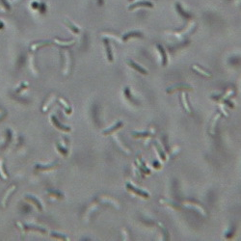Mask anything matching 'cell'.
<instances>
[{
  "label": "cell",
  "mask_w": 241,
  "mask_h": 241,
  "mask_svg": "<svg viewBox=\"0 0 241 241\" xmlns=\"http://www.w3.org/2000/svg\"><path fill=\"white\" fill-rule=\"evenodd\" d=\"M127 188L128 191H130V192H135L137 196H141V197H143V198H149V197H150V194H149L148 192H146V191H144V190H142V189H138L137 187L134 186V184H133V183L127 182Z\"/></svg>",
  "instance_id": "obj_1"
},
{
  "label": "cell",
  "mask_w": 241,
  "mask_h": 241,
  "mask_svg": "<svg viewBox=\"0 0 241 241\" xmlns=\"http://www.w3.org/2000/svg\"><path fill=\"white\" fill-rule=\"evenodd\" d=\"M50 122H51V123L53 124V126H54L59 130H62V131H64V132H69L70 131V127H66V126H64V124H62L57 120V118L55 117L54 115L50 116Z\"/></svg>",
  "instance_id": "obj_2"
},
{
  "label": "cell",
  "mask_w": 241,
  "mask_h": 241,
  "mask_svg": "<svg viewBox=\"0 0 241 241\" xmlns=\"http://www.w3.org/2000/svg\"><path fill=\"white\" fill-rule=\"evenodd\" d=\"M17 226H20V228L21 229L22 231H40L42 234H46L47 230H43L42 228L39 227H35V226H27V225H22L21 223H17Z\"/></svg>",
  "instance_id": "obj_3"
},
{
  "label": "cell",
  "mask_w": 241,
  "mask_h": 241,
  "mask_svg": "<svg viewBox=\"0 0 241 241\" xmlns=\"http://www.w3.org/2000/svg\"><path fill=\"white\" fill-rule=\"evenodd\" d=\"M57 162L55 163H51V164H36L35 165V169L38 171H50V170H53V169H55L57 167Z\"/></svg>",
  "instance_id": "obj_4"
},
{
  "label": "cell",
  "mask_w": 241,
  "mask_h": 241,
  "mask_svg": "<svg viewBox=\"0 0 241 241\" xmlns=\"http://www.w3.org/2000/svg\"><path fill=\"white\" fill-rule=\"evenodd\" d=\"M56 149L57 150L59 151V153L63 155V156H68L69 155V150H68V143H66V144H64V143H59L57 142L56 143Z\"/></svg>",
  "instance_id": "obj_5"
},
{
  "label": "cell",
  "mask_w": 241,
  "mask_h": 241,
  "mask_svg": "<svg viewBox=\"0 0 241 241\" xmlns=\"http://www.w3.org/2000/svg\"><path fill=\"white\" fill-rule=\"evenodd\" d=\"M26 201L27 202H29V203H33L34 206L37 208L40 211H42V203H41V202L37 199V198H35L34 196H30V195H26L25 196V198H24Z\"/></svg>",
  "instance_id": "obj_6"
},
{
  "label": "cell",
  "mask_w": 241,
  "mask_h": 241,
  "mask_svg": "<svg viewBox=\"0 0 241 241\" xmlns=\"http://www.w3.org/2000/svg\"><path fill=\"white\" fill-rule=\"evenodd\" d=\"M183 206L186 207V208H194L197 211H199L200 213H202L203 215H206V214H207L206 211H204V209L201 206H199L198 203H190V202H184Z\"/></svg>",
  "instance_id": "obj_7"
},
{
  "label": "cell",
  "mask_w": 241,
  "mask_h": 241,
  "mask_svg": "<svg viewBox=\"0 0 241 241\" xmlns=\"http://www.w3.org/2000/svg\"><path fill=\"white\" fill-rule=\"evenodd\" d=\"M139 7H148V8H154V4L151 2H149V1H140V2H137V3H134L132 4L128 7V10L129 11H132L134 10V9L136 8H139Z\"/></svg>",
  "instance_id": "obj_8"
},
{
  "label": "cell",
  "mask_w": 241,
  "mask_h": 241,
  "mask_svg": "<svg viewBox=\"0 0 241 241\" xmlns=\"http://www.w3.org/2000/svg\"><path fill=\"white\" fill-rule=\"evenodd\" d=\"M103 43H104L105 50H106L107 59H108L109 62H113V53H112V50H111V47H110L109 41L107 40V39H104V40H103Z\"/></svg>",
  "instance_id": "obj_9"
},
{
  "label": "cell",
  "mask_w": 241,
  "mask_h": 241,
  "mask_svg": "<svg viewBox=\"0 0 241 241\" xmlns=\"http://www.w3.org/2000/svg\"><path fill=\"white\" fill-rule=\"evenodd\" d=\"M127 64H128L131 68L134 69L135 70L139 71V73H141V74H148V70H147V69H145L144 68H142L141 66H139L138 64H136L134 61L128 60V61H127Z\"/></svg>",
  "instance_id": "obj_10"
},
{
  "label": "cell",
  "mask_w": 241,
  "mask_h": 241,
  "mask_svg": "<svg viewBox=\"0 0 241 241\" xmlns=\"http://www.w3.org/2000/svg\"><path fill=\"white\" fill-rule=\"evenodd\" d=\"M122 126H123V122H122V121H119V122L116 123L114 124V126H112L111 127H109V128H107V129L103 130V131H102V134H103V135H108V134H110L111 132H113L114 130L121 128V127H122Z\"/></svg>",
  "instance_id": "obj_11"
},
{
  "label": "cell",
  "mask_w": 241,
  "mask_h": 241,
  "mask_svg": "<svg viewBox=\"0 0 241 241\" xmlns=\"http://www.w3.org/2000/svg\"><path fill=\"white\" fill-rule=\"evenodd\" d=\"M64 24L67 26V27L73 32L74 34H79L80 33V29L77 27L76 25H74L73 22H71L70 20H66L65 21H64Z\"/></svg>",
  "instance_id": "obj_12"
},
{
  "label": "cell",
  "mask_w": 241,
  "mask_h": 241,
  "mask_svg": "<svg viewBox=\"0 0 241 241\" xmlns=\"http://www.w3.org/2000/svg\"><path fill=\"white\" fill-rule=\"evenodd\" d=\"M16 189V185H12L10 188H8V190H7V192H6V194L4 195V197H3V200H2V202H1V203H2V206L3 207H6V203H7V201H8V199H9V197H10V195L15 191Z\"/></svg>",
  "instance_id": "obj_13"
},
{
  "label": "cell",
  "mask_w": 241,
  "mask_h": 241,
  "mask_svg": "<svg viewBox=\"0 0 241 241\" xmlns=\"http://www.w3.org/2000/svg\"><path fill=\"white\" fill-rule=\"evenodd\" d=\"M113 139H114V141H115V143L116 144L118 145V147L123 150V151H124L126 154H130V150L127 148V147H124L123 144H122V142H121V140L119 139V137L117 136V135H113Z\"/></svg>",
  "instance_id": "obj_14"
},
{
  "label": "cell",
  "mask_w": 241,
  "mask_h": 241,
  "mask_svg": "<svg viewBox=\"0 0 241 241\" xmlns=\"http://www.w3.org/2000/svg\"><path fill=\"white\" fill-rule=\"evenodd\" d=\"M183 89H186V90H189V91H191L192 90V88L191 87H189V86H186V85H178V86H175V87H171V88H169V89H167V93H174L175 91H178V90H183Z\"/></svg>",
  "instance_id": "obj_15"
},
{
  "label": "cell",
  "mask_w": 241,
  "mask_h": 241,
  "mask_svg": "<svg viewBox=\"0 0 241 241\" xmlns=\"http://www.w3.org/2000/svg\"><path fill=\"white\" fill-rule=\"evenodd\" d=\"M181 101H182V105H183V108L185 109V111L187 113H191L190 105L188 104V101H187V96L184 92L181 94Z\"/></svg>",
  "instance_id": "obj_16"
},
{
  "label": "cell",
  "mask_w": 241,
  "mask_h": 241,
  "mask_svg": "<svg viewBox=\"0 0 241 241\" xmlns=\"http://www.w3.org/2000/svg\"><path fill=\"white\" fill-rule=\"evenodd\" d=\"M49 44H50V42H48V41H43V42H36V43H33L32 46H31V50L35 51V50H37L40 47H47V46H49Z\"/></svg>",
  "instance_id": "obj_17"
},
{
  "label": "cell",
  "mask_w": 241,
  "mask_h": 241,
  "mask_svg": "<svg viewBox=\"0 0 241 241\" xmlns=\"http://www.w3.org/2000/svg\"><path fill=\"white\" fill-rule=\"evenodd\" d=\"M220 117H221V114L220 113H218L215 117L213 118V120H212V122H211V124H210V128H209V131H210V133L213 135V134H215V126H216V123L218 122V120L220 119Z\"/></svg>",
  "instance_id": "obj_18"
},
{
  "label": "cell",
  "mask_w": 241,
  "mask_h": 241,
  "mask_svg": "<svg viewBox=\"0 0 241 241\" xmlns=\"http://www.w3.org/2000/svg\"><path fill=\"white\" fill-rule=\"evenodd\" d=\"M133 37H142V34H141L140 32H138V31H132V32L127 33L126 35H123V41L126 42V41H127L128 39L133 38Z\"/></svg>",
  "instance_id": "obj_19"
},
{
  "label": "cell",
  "mask_w": 241,
  "mask_h": 241,
  "mask_svg": "<svg viewBox=\"0 0 241 241\" xmlns=\"http://www.w3.org/2000/svg\"><path fill=\"white\" fill-rule=\"evenodd\" d=\"M66 65L64 68V74H68L69 73V67H70V54L69 51H66Z\"/></svg>",
  "instance_id": "obj_20"
},
{
  "label": "cell",
  "mask_w": 241,
  "mask_h": 241,
  "mask_svg": "<svg viewBox=\"0 0 241 241\" xmlns=\"http://www.w3.org/2000/svg\"><path fill=\"white\" fill-rule=\"evenodd\" d=\"M100 200L101 202H103V203H110L113 204L115 208H120L119 203H118L117 201H115V200H113V199H111V198H109V197H106V196H102V197L100 198Z\"/></svg>",
  "instance_id": "obj_21"
},
{
  "label": "cell",
  "mask_w": 241,
  "mask_h": 241,
  "mask_svg": "<svg viewBox=\"0 0 241 241\" xmlns=\"http://www.w3.org/2000/svg\"><path fill=\"white\" fill-rule=\"evenodd\" d=\"M136 162L138 163V167L140 168V170L144 173V174H150V170H148V168L145 166V163L143 162V160L141 159V158H137L136 159Z\"/></svg>",
  "instance_id": "obj_22"
},
{
  "label": "cell",
  "mask_w": 241,
  "mask_h": 241,
  "mask_svg": "<svg viewBox=\"0 0 241 241\" xmlns=\"http://www.w3.org/2000/svg\"><path fill=\"white\" fill-rule=\"evenodd\" d=\"M176 11L181 14V16L182 17H185V19H190V17H191V15L188 14V13H186V12L183 10V9L181 8V6L178 4V3L176 4Z\"/></svg>",
  "instance_id": "obj_23"
},
{
  "label": "cell",
  "mask_w": 241,
  "mask_h": 241,
  "mask_svg": "<svg viewBox=\"0 0 241 241\" xmlns=\"http://www.w3.org/2000/svg\"><path fill=\"white\" fill-rule=\"evenodd\" d=\"M55 97H56V96L55 95H51L48 99H47V100L46 101V103L43 104V106H42V111L43 112H46L47 110V108L49 107V105L55 100Z\"/></svg>",
  "instance_id": "obj_24"
},
{
  "label": "cell",
  "mask_w": 241,
  "mask_h": 241,
  "mask_svg": "<svg viewBox=\"0 0 241 241\" xmlns=\"http://www.w3.org/2000/svg\"><path fill=\"white\" fill-rule=\"evenodd\" d=\"M47 194L52 198H55V199H63V194L61 192L57 191V190H47Z\"/></svg>",
  "instance_id": "obj_25"
},
{
  "label": "cell",
  "mask_w": 241,
  "mask_h": 241,
  "mask_svg": "<svg viewBox=\"0 0 241 241\" xmlns=\"http://www.w3.org/2000/svg\"><path fill=\"white\" fill-rule=\"evenodd\" d=\"M157 48H158V50H159V52H160V54H161V57H162V65L163 66H166V64H167V55H166V52H165V50H164V48L160 46V44H157Z\"/></svg>",
  "instance_id": "obj_26"
},
{
  "label": "cell",
  "mask_w": 241,
  "mask_h": 241,
  "mask_svg": "<svg viewBox=\"0 0 241 241\" xmlns=\"http://www.w3.org/2000/svg\"><path fill=\"white\" fill-rule=\"evenodd\" d=\"M192 69H195L196 71H198L199 74H201L203 75V76H207V77H210V76H211V74H210L209 73H208L207 70L203 69L202 68H200V67L197 66V65H193V66H192Z\"/></svg>",
  "instance_id": "obj_27"
},
{
  "label": "cell",
  "mask_w": 241,
  "mask_h": 241,
  "mask_svg": "<svg viewBox=\"0 0 241 241\" xmlns=\"http://www.w3.org/2000/svg\"><path fill=\"white\" fill-rule=\"evenodd\" d=\"M59 101H60V103H61L62 105H63L64 110L66 111V113H67V114H70V113H71V108H70L69 104L64 99H62V97H59Z\"/></svg>",
  "instance_id": "obj_28"
},
{
  "label": "cell",
  "mask_w": 241,
  "mask_h": 241,
  "mask_svg": "<svg viewBox=\"0 0 241 241\" xmlns=\"http://www.w3.org/2000/svg\"><path fill=\"white\" fill-rule=\"evenodd\" d=\"M150 133H154V130H150V131H148V132H132L131 133V135L133 136V137H147V136H149ZM150 135H153V134H150Z\"/></svg>",
  "instance_id": "obj_29"
},
{
  "label": "cell",
  "mask_w": 241,
  "mask_h": 241,
  "mask_svg": "<svg viewBox=\"0 0 241 241\" xmlns=\"http://www.w3.org/2000/svg\"><path fill=\"white\" fill-rule=\"evenodd\" d=\"M0 176H1L4 180H7L8 178V175L6 174L5 168H4V164H3V159L0 158Z\"/></svg>",
  "instance_id": "obj_30"
},
{
  "label": "cell",
  "mask_w": 241,
  "mask_h": 241,
  "mask_svg": "<svg viewBox=\"0 0 241 241\" xmlns=\"http://www.w3.org/2000/svg\"><path fill=\"white\" fill-rule=\"evenodd\" d=\"M54 42H55L57 44H59V46H63V47H69V46H71V44H74V43L75 42L74 40H73V41H68V42H63V41H60V40H58V39H55Z\"/></svg>",
  "instance_id": "obj_31"
},
{
  "label": "cell",
  "mask_w": 241,
  "mask_h": 241,
  "mask_svg": "<svg viewBox=\"0 0 241 241\" xmlns=\"http://www.w3.org/2000/svg\"><path fill=\"white\" fill-rule=\"evenodd\" d=\"M101 35L103 36V37H104V36H106L107 38H111V39H113V40H115V41L119 42H122V41L120 40V38L118 37V36H115V35L110 34V33H102Z\"/></svg>",
  "instance_id": "obj_32"
},
{
  "label": "cell",
  "mask_w": 241,
  "mask_h": 241,
  "mask_svg": "<svg viewBox=\"0 0 241 241\" xmlns=\"http://www.w3.org/2000/svg\"><path fill=\"white\" fill-rule=\"evenodd\" d=\"M51 236L54 238V239H57V238L63 239V240H68V239H69L68 237H66V236H64V235H62L61 234H57V233H51Z\"/></svg>",
  "instance_id": "obj_33"
},
{
  "label": "cell",
  "mask_w": 241,
  "mask_h": 241,
  "mask_svg": "<svg viewBox=\"0 0 241 241\" xmlns=\"http://www.w3.org/2000/svg\"><path fill=\"white\" fill-rule=\"evenodd\" d=\"M27 87H28V83H27V82H23V83H21V84L20 85L19 88L16 89V93H20L22 90H24V89H26Z\"/></svg>",
  "instance_id": "obj_34"
},
{
  "label": "cell",
  "mask_w": 241,
  "mask_h": 241,
  "mask_svg": "<svg viewBox=\"0 0 241 241\" xmlns=\"http://www.w3.org/2000/svg\"><path fill=\"white\" fill-rule=\"evenodd\" d=\"M30 69H32V71H33L35 74H38V73H37V69L35 68V65H34V56H33V55L30 56Z\"/></svg>",
  "instance_id": "obj_35"
},
{
  "label": "cell",
  "mask_w": 241,
  "mask_h": 241,
  "mask_svg": "<svg viewBox=\"0 0 241 241\" xmlns=\"http://www.w3.org/2000/svg\"><path fill=\"white\" fill-rule=\"evenodd\" d=\"M1 1V3H2V5H3V7L5 8V10L7 11H10L11 10V7H10V4H9V2H8V0H0Z\"/></svg>",
  "instance_id": "obj_36"
},
{
  "label": "cell",
  "mask_w": 241,
  "mask_h": 241,
  "mask_svg": "<svg viewBox=\"0 0 241 241\" xmlns=\"http://www.w3.org/2000/svg\"><path fill=\"white\" fill-rule=\"evenodd\" d=\"M219 107H220V110H221V112H222L223 114H224V115L226 116V117H228V116H229V114L226 112V110H225L224 108H223V105H222V104H220V106H219Z\"/></svg>",
  "instance_id": "obj_37"
},
{
  "label": "cell",
  "mask_w": 241,
  "mask_h": 241,
  "mask_svg": "<svg viewBox=\"0 0 241 241\" xmlns=\"http://www.w3.org/2000/svg\"><path fill=\"white\" fill-rule=\"evenodd\" d=\"M122 233H123V234H124V235H127V234L126 233V230H122ZM127 239H129V237H128V236L124 237V239H123V240H127Z\"/></svg>",
  "instance_id": "obj_38"
},
{
  "label": "cell",
  "mask_w": 241,
  "mask_h": 241,
  "mask_svg": "<svg viewBox=\"0 0 241 241\" xmlns=\"http://www.w3.org/2000/svg\"><path fill=\"white\" fill-rule=\"evenodd\" d=\"M0 11H1V12H6L5 8H4V7H2V6H0Z\"/></svg>",
  "instance_id": "obj_39"
},
{
  "label": "cell",
  "mask_w": 241,
  "mask_h": 241,
  "mask_svg": "<svg viewBox=\"0 0 241 241\" xmlns=\"http://www.w3.org/2000/svg\"><path fill=\"white\" fill-rule=\"evenodd\" d=\"M3 26H4V23H3L1 20H0V29H2V28H3Z\"/></svg>",
  "instance_id": "obj_40"
},
{
  "label": "cell",
  "mask_w": 241,
  "mask_h": 241,
  "mask_svg": "<svg viewBox=\"0 0 241 241\" xmlns=\"http://www.w3.org/2000/svg\"><path fill=\"white\" fill-rule=\"evenodd\" d=\"M97 3H99V5H102L103 4V0H97Z\"/></svg>",
  "instance_id": "obj_41"
},
{
  "label": "cell",
  "mask_w": 241,
  "mask_h": 241,
  "mask_svg": "<svg viewBox=\"0 0 241 241\" xmlns=\"http://www.w3.org/2000/svg\"><path fill=\"white\" fill-rule=\"evenodd\" d=\"M16 1H19V0H12V2H16Z\"/></svg>",
  "instance_id": "obj_42"
}]
</instances>
